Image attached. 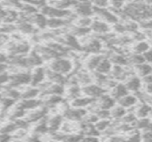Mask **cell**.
Returning <instances> with one entry per match:
<instances>
[{"instance_id":"cell-1","label":"cell","mask_w":152,"mask_h":142,"mask_svg":"<svg viewBox=\"0 0 152 142\" xmlns=\"http://www.w3.org/2000/svg\"><path fill=\"white\" fill-rule=\"evenodd\" d=\"M47 68L67 76L73 71L74 62L65 56L58 57L49 60Z\"/></svg>"},{"instance_id":"cell-2","label":"cell","mask_w":152,"mask_h":142,"mask_svg":"<svg viewBox=\"0 0 152 142\" xmlns=\"http://www.w3.org/2000/svg\"><path fill=\"white\" fill-rule=\"evenodd\" d=\"M5 53L7 55H26L31 51V45L28 42L22 40L12 41L5 44Z\"/></svg>"},{"instance_id":"cell-3","label":"cell","mask_w":152,"mask_h":142,"mask_svg":"<svg viewBox=\"0 0 152 142\" xmlns=\"http://www.w3.org/2000/svg\"><path fill=\"white\" fill-rule=\"evenodd\" d=\"M38 11L47 18H69L73 14V12L69 9H60L52 4H44Z\"/></svg>"},{"instance_id":"cell-4","label":"cell","mask_w":152,"mask_h":142,"mask_svg":"<svg viewBox=\"0 0 152 142\" xmlns=\"http://www.w3.org/2000/svg\"><path fill=\"white\" fill-rule=\"evenodd\" d=\"M86 40L84 44H81V52H84L87 54L94 53H101L102 52V42L96 36H85Z\"/></svg>"},{"instance_id":"cell-5","label":"cell","mask_w":152,"mask_h":142,"mask_svg":"<svg viewBox=\"0 0 152 142\" xmlns=\"http://www.w3.org/2000/svg\"><path fill=\"white\" fill-rule=\"evenodd\" d=\"M93 9H94V15H95L97 17V19H99L110 25H113L119 21V18L118 17V15H116L108 7L107 8H98V7H95L93 5Z\"/></svg>"},{"instance_id":"cell-6","label":"cell","mask_w":152,"mask_h":142,"mask_svg":"<svg viewBox=\"0 0 152 142\" xmlns=\"http://www.w3.org/2000/svg\"><path fill=\"white\" fill-rule=\"evenodd\" d=\"M48 113H49V109L47 108H45L44 106H40L36 109L27 110L23 118L28 123H29L31 125V124H35V123L38 122L39 120H41L42 118H44Z\"/></svg>"},{"instance_id":"cell-7","label":"cell","mask_w":152,"mask_h":142,"mask_svg":"<svg viewBox=\"0 0 152 142\" xmlns=\"http://www.w3.org/2000/svg\"><path fill=\"white\" fill-rule=\"evenodd\" d=\"M88 113V110L86 109H82V108H73L69 106L65 110L61 113L63 116L64 119L69 120V121H75V122H79L81 121L84 117Z\"/></svg>"},{"instance_id":"cell-8","label":"cell","mask_w":152,"mask_h":142,"mask_svg":"<svg viewBox=\"0 0 152 142\" xmlns=\"http://www.w3.org/2000/svg\"><path fill=\"white\" fill-rule=\"evenodd\" d=\"M14 25L16 28V31L18 30L22 35L33 36V35H36L39 32L38 28H37L32 23H30L29 21L25 20L18 19L14 22Z\"/></svg>"},{"instance_id":"cell-9","label":"cell","mask_w":152,"mask_h":142,"mask_svg":"<svg viewBox=\"0 0 152 142\" xmlns=\"http://www.w3.org/2000/svg\"><path fill=\"white\" fill-rule=\"evenodd\" d=\"M72 12L77 17H92L94 16V9L91 2L77 3L72 7Z\"/></svg>"},{"instance_id":"cell-10","label":"cell","mask_w":152,"mask_h":142,"mask_svg":"<svg viewBox=\"0 0 152 142\" xmlns=\"http://www.w3.org/2000/svg\"><path fill=\"white\" fill-rule=\"evenodd\" d=\"M81 92H82V95L94 98V99H97L100 96H102L103 93L107 92L105 89H103L100 85L94 84V83L81 86Z\"/></svg>"},{"instance_id":"cell-11","label":"cell","mask_w":152,"mask_h":142,"mask_svg":"<svg viewBox=\"0 0 152 142\" xmlns=\"http://www.w3.org/2000/svg\"><path fill=\"white\" fill-rule=\"evenodd\" d=\"M63 121L64 117L61 113H54L51 116L47 115L46 123L48 127V133H54L60 131Z\"/></svg>"},{"instance_id":"cell-12","label":"cell","mask_w":152,"mask_h":142,"mask_svg":"<svg viewBox=\"0 0 152 142\" xmlns=\"http://www.w3.org/2000/svg\"><path fill=\"white\" fill-rule=\"evenodd\" d=\"M89 28L91 29V32L95 33L97 36L105 35L111 31V26L99 19H93Z\"/></svg>"},{"instance_id":"cell-13","label":"cell","mask_w":152,"mask_h":142,"mask_svg":"<svg viewBox=\"0 0 152 142\" xmlns=\"http://www.w3.org/2000/svg\"><path fill=\"white\" fill-rule=\"evenodd\" d=\"M45 80V68L42 66L35 67L30 71V85L37 86Z\"/></svg>"},{"instance_id":"cell-14","label":"cell","mask_w":152,"mask_h":142,"mask_svg":"<svg viewBox=\"0 0 152 142\" xmlns=\"http://www.w3.org/2000/svg\"><path fill=\"white\" fill-rule=\"evenodd\" d=\"M103 57L104 55L102 53H94V54H91L90 56H88L87 54V57L83 61V68L89 72L94 71L99 62Z\"/></svg>"},{"instance_id":"cell-15","label":"cell","mask_w":152,"mask_h":142,"mask_svg":"<svg viewBox=\"0 0 152 142\" xmlns=\"http://www.w3.org/2000/svg\"><path fill=\"white\" fill-rule=\"evenodd\" d=\"M20 100H28V99H36L39 97L40 91L37 86H32L30 84L25 85L20 88Z\"/></svg>"},{"instance_id":"cell-16","label":"cell","mask_w":152,"mask_h":142,"mask_svg":"<svg viewBox=\"0 0 152 142\" xmlns=\"http://www.w3.org/2000/svg\"><path fill=\"white\" fill-rule=\"evenodd\" d=\"M45 80H47L51 83H53V84L66 85L67 76L45 68Z\"/></svg>"},{"instance_id":"cell-17","label":"cell","mask_w":152,"mask_h":142,"mask_svg":"<svg viewBox=\"0 0 152 142\" xmlns=\"http://www.w3.org/2000/svg\"><path fill=\"white\" fill-rule=\"evenodd\" d=\"M124 84H125L126 87L127 88L128 92H132L133 93L141 90L142 86V83L141 78L134 74L130 76L129 77H127L124 81Z\"/></svg>"},{"instance_id":"cell-18","label":"cell","mask_w":152,"mask_h":142,"mask_svg":"<svg viewBox=\"0 0 152 142\" xmlns=\"http://www.w3.org/2000/svg\"><path fill=\"white\" fill-rule=\"evenodd\" d=\"M108 92L116 101L129 93L127 88L126 87L123 82H118V84L112 89H110Z\"/></svg>"},{"instance_id":"cell-19","label":"cell","mask_w":152,"mask_h":142,"mask_svg":"<svg viewBox=\"0 0 152 142\" xmlns=\"http://www.w3.org/2000/svg\"><path fill=\"white\" fill-rule=\"evenodd\" d=\"M96 100V99L94 98H91V97H87L85 95H81L76 99L71 100L70 101H69V106L73 107V108H82V109H86V107L90 106L93 102H94Z\"/></svg>"},{"instance_id":"cell-20","label":"cell","mask_w":152,"mask_h":142,"mask_svg":"<svg viewBox=\"0 0 152 142\" xmlns=\"http://www.w3.org/2000/svg\"><path fill=\"white\" fill-rule=\"evenodd\" d=\"M133 112L135 114L137 118H143V117H151V105L146 104V103L138 102L134 107V111Z\"/></svg>"},{"instance_id":"cell-21","label":"cell","mask_w":152,"mask_h":142,"mask_svg":"<svg viewBox=\"0 0 152 142\" xmlns=\"http://www.w3.org/2000/svg\"><path fill=\"white\" fill-rule=\"evenodd\" d=\"M27 60H28V65L29 69L35 68V67H38V66H42L43 63L45 62V60H43V58L41 57V55L37 52L35 50L30 51L28 54H27Z\"/></svg>"},{"instance_id":"cell-22","label":"cell","mask_w":152,"mask_h":142,"mask_svg":"<svg viewBox=\"0 0 152 142\" xmlns=\"http://www.w3.org/2000/svg\"><path fill=\"white\" fill-rule=\"evenodd\" d=\"M66 99V100L70 101L73 99H76L79 96L82 95V92H81V86L78 84H69L67 85V87H65V92L64 94Z\"/></svg>"},{"instance_id":"cell-23","label":"cell","mask_w":152,"mask_h":142,"mask_svg":"<svg viewBox=\"0 0 152 142\" xmlns=\"http://www.w3.org/2000/svg\"><path fill=\"white\" fill-rule=\"evenodd\" d=\"M138 100L136 98V96L133 93V94H126L124 97L120 98L119 100H117V104L120 105L121 107L125 108L126 109H128L134 106H135L138 103Z\"/></svg>"},{"instance_id":"cell-24","label":"cell","mask_w":152,"mask_h":142,"mask_svg":"<svg viewBox=\"0 0 152 142\" xmlns=\"http://www.w3.org/2000/svg\"><path fill=\"white\" fill-rule=\"evenodd\" d=\"M133 69H134V75H136L140 78L145 76L151 75L152 71L151 63H147V62H143L139 65H136V66L133 67Z\"/></svg>"},{"instance_id":"cell-25","label":"cell","mask_w":152,"mask_h":142,"mask_svg":"<svg viewBox=\"0 0 152 142\" xmlns=\"http://www.w3.org/2000/svg\"><path fill=\"white\" fill-rule=\"evenodd\" d=\"M112 63L110 62V60H109L108 57L104 56L101 61L99 62L98 66L96 67L95 68V72H98V73H101V74H103V75H109L110 70H111V68H112Z\"/></svg>"},{"instance_id":"cell-26","label":"cell","mask_w":152,"mask_h":142,"mask_svg":"<svg viewBox=\"0 0 152 142\" xmlns=\"http://www.w3.org/2000/svg\"><path fill=\"white\" fill-rule=\"evenodd\" d=\"M150 49H151V44H150V41H147V40L135 42L132 45V48H131L132 52L138 53V54H142L143 52H147Z\"/></svg>"},{"instance_id":"cell-27","label":"cell","mask_w":152,"mask_h":142,"mask_svg":"<svg viewBox=\"0 0 152 142\" xmlns=\"http://www.w3.org/2000/svg\"><path fill=\"white\" fill-rule=\"evenodd\" d=\"M134 127L140 132L144 131V130H151V117H143V118H137L134 124Z\"/></svg>"},{"instance_id":"cell-28","label":"cell","mask_w":152,"mask_h":142,"mask_svg":"<svg viewBox=\"0 0 152 142\" xmlns=\"http://www.w3.org/2000/svg\"><path fill=\"white\" fill-rule=\"evenodd\" d=\"M110 113L111 120H120L126 113V109L116 103V105L110 109Z\"/></svg>"},{"instance_id":"cell-29","label":"cell","mask_w":152,"mask_h":142,"mask_svg":"<svg viewBox=\"0 0 152 142\" xmlns=\"http://www.w3.org/2000/svg\"><path fill=\"white\" fill-rule=\"evenodd\" d=\"M77 3V0H54L49 3V4H52L60 9H69L72 8Z\"/></svg>"},{"instance_id":"cell-30","label":"cell","mask_w":152,"mask_h":142,"mask_svg":"<svg viewBox=\"0 0 152 142\" xmlns=\"http://www.w3.org/2000/svg\"><path fill=\"white\" fill-rule=\"evenodd\" d=\"M134 94L136 96V98H137L139 102L151 105V94L147 93L146 92H144L142 89L137 91V92H134Z\"/></svg>"},{"instance_id":"cell-31","label":"cell","mask_w":152,"mask_h":142,"mask_svg":"<svg viewBox=\"0 0 152 142\" xmlns=\"http://www.w3.org/2000/svg\"><path fill=\"white\" fill-rule=\"evenodd\" d=\"M110 124H111V119H99L94 125L95 129L100 133H102L105 130H107L110 127Z\"/></svg>"},{"instance_id":"cell-32","label":"cell","mask_w":152,"mask_h":142,"mask_svg":"<svg viewBox=\"0 0 152 142\" xmlns=\"http://www.w3.org/2000/svg\"><path fill=\"white\" fill-rule=\"evenodd\" d=\"M92 17H77L73 23L74 25L77 27H82V28H89L91 23H92Z\"/></svg>"},{"instance_id":"cell-33","label":"cell","mask_w":152,"mask_h":142,"mask_svg":"<svg viewBox=\"0 0 152 142\" xmlns=\"http://www.w3.org/2000/svg\"><path fill=\"white\" fill-rule=\"evenodd\" d=\"M17 130L16 125L14 123V121L12 122H7L3 124L0 126V133H8V134H12L14 131Z\"/></svg>"},{"instance_id":"cell-34","label":"cell","mask_w":152,"mask_h":142,"mask_svg":"<svg viewBox=\"0 0 152 142\" xmlns=\"http://www.w3.org/2000/svg\"><path fill=\"white\" fill-rule=\"evenodd\" d=\"M125 4H126L125 0H110L108 8L111 11L121 10L125 5Z\"/></svg>"},{"instance_id":"cell-35","label":"cell","mask_w":152,"mask_h":142,"mask_svg":"<svg viewBox=\"0 0 152 142\" xmlns=\"http://www.w3.org/2000/svg\"><path fill=\"white\" fill-rule=\"evenodd\" d=\"M94 113H95L97 115L99 119H111L110 118V109H98Z\"/></svg>"},{"instance_id":"cell-36","label":"cell","mask_w":152,"mask_h":142,"mask_svg":"<svg viewBox=\"0 0 152 142\" xmlns=\"http://www.w3.org/2000/svg\"><path fill=\"white\" fill-rule=\"evenodd\" d=\"M152 140V132L151 130H144L141 132V141L151 142Z\"/></svg>"},{"instance_id":"cell-37","label":"cell","mask_w":152,"mask_h":142,"mask_svg":"<svg viewBox=\"0 0 152 142\" xmlns=\"http://www.w3.org/2000/svg\"><path fill=\"white\" fill-rule=\"evenodd\" d=\"M109 2H110V0H91L92 4L98 8L109 7Z\"/></svg>"},{"instance_id":"cell-38","label":"cell","mask_w":152,"mask_h":142,"mask_svg":"<svg viewBox=\"0 0 152 142\" xmlns=\"http://www.w3.org/2000/svg\"><path fill=\"white\" fill-rule=\"evenodd\" d=\"M9 81V72H4L0 74V91L3 89V87L8 83Z\"/></svg>"},{"instance_id":"cell-39","label":"cell","mask_w":152,"mask_h":142,"mask_svg":"<svg viewBox=\"0 0 152 142\" xmlns=\"http://www.w3.org/2000/svg\"><path fill=\"white\" fill-rule=\"evenodd\" d=\"M142 56H143V58H144V60H145V62H147V63H151V50L150 49V50H148L147 52H143L142 53Z\"/></svg>"},{"instance_id":"cell-40","label":"cell","mask_w":152,"mask_h":142,"mask_svg":"<svg viewBox=\"0 0 152 142\" xmlns=\"http://www.w3.org/2000/svg\"><path fill=\"white\" fill-rule=\"evenodd\" d=\"M9 69V65L7 63H0V74L8 71Z\"/></svg>"},{"instance_id":"cell-41","label":"cell","mask_w":152,"mask_h":142,"mask_svg":"<svg viewBox=\"0 0 152 142\" xmlns=\"http://www.w3.org/2000/svg\"><path fill=\"white\" fill-rule=\"evenodd\" d=\"M6 13H7V10L4 9L2 6H0V20H1V21H3L4 19L5 18Z\"/></svg>"},{"instance_id":"cell-42","label":"cell","mask_w":152,"mask_h":142,"mask_svg":"<svg viewBox=\"0 0 152 142\" xmlns=\"http://www.w3.org/2000/svg\"><path fill=\"white\" fill-rule=\"evenodd\" d=\"M0 63H7V54L0 52Z\"/></svg>"},{"instance_id":"cell-43","label":"cell","mask_w":152,"mask_h":142,"mask_svg":"<svg viewBox=\"0 0 152 142\" xmlns=\"http://www.w3.org/2000/svg\"><path fill=\"white\" fill-rule=\"evenodd\" d=\"M77 3H85V2H91V0H77Z\"/></svg>"},{"instance_id":"cell-44","label":"cell","mask_w":152,"mask_h":142,"mask_svg":"<svg viewBox=\"0 0 152 142\" xmlns=\"http://www.w3.org/2000/svg\"><path fill=\"white\" fill-rule=\"evenodd\" d=\"M45 2L47 1V2H49V3H51V2H53V1H54V0H45Z\"/></svg>"},{"instance_id":"cell-45","label":"cell","mask_w":152,"mask_h":142,"mask_svg":"<svg viewBox=\"0 0 152 142\" xmlns=\"http://www.w3.org/2000/svg\"><path fill=\"white\" fill-rule=\"evenodd\" d=\"M125 1H126H126H127V2H131V1H134V0H125Z\"/></svg>"},{"instance_id":"cell-46","label":"cell","mask_w":152,"mask_h":142,"mask_svg":"<svg viewBox=\"0 0 152 142\" xmlns=\"http://www.w3.org/2000/svg\"><path fill=\"white\" fill-rule=\"evenodd\" d=\"M2 97V93H1V92H0V98Z\"/></svg>"}]
</instances>
